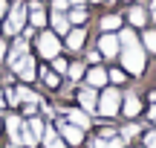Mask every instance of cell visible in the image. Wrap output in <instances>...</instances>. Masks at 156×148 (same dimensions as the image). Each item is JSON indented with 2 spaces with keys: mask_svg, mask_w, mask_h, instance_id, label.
Instances as JSON below:
<instances>
[{
  "mask_svg": "<svg viewBox=\"0 0 156 148\" xmlns=\"http://www.w3.org/2000/svg\"><path fill=\"white\" fill-rule=\"evenodd\" d=\"M151 116H153V119H156V108H153V110H151Z\"/></svg>",
  "mask_w": 156,
  "mask_h": 148,
  "instance_id": "obj_36",
  "label": "cell"
},
{
  "mask_svg": "<svg viewBox=\"0 0 156 148\" xmlns=\"http://www.w3.org/2000/svg\"><path fill=\"white\" fill-rule=\"evenodd\" d=\"M3 52H6V41H0V58H3Z\"/></svg>",
  "mask_w": 156,
  "mask_h": 148,
  "instance_id": "obj_32",
  "label": "cell"
},
{
  "mask_svg": "<svg viewBox=\"0 0 156 148\" xmlns=\"http://www.w3.org/2000/svg\"><path fill=\"white\" fill-rule=\"evenodd\" d=\"M26 128L32 131V137H35V139H41V137H44V131H46L41 119H32V122H26Z\"/></svg>",
  "mask_w": 156,
  "mask_h": 148,
  "instance_id": "obj_19",
  "label": "cell"
},
{
  "mask_svg": "<svg viewBox=\"0 0 156 148\" xmlns=\"http://www.w3.org/2000/svg\"><path fill=\"white\" fill-rule=\"evenodd\" d=\"M78 102H81L84 110H95V102H98V96H95V87H87V90L78 93Z\"/></svg>",
  "mask_w": 156,
  "mask_h": 148,
  "instance_id": "obj_8",
  "label": "cell"
},
{
  "mask_svg": "<svg viewBox=\"0 0 156 148\" xmlns=\"http://www.w3.org/2000/svg\"><path fill=\"white\" fill-rule=\"evenodd\" d=\"M6 9H9V6H6V0H0V20L6 17Z\"/></svg>",
  "mask_w": 156,
  "mask_h": 148,
  "instance_id": "obj_31",
  "label": "cell"
},
{
  "mask_svg": "<svg viewBox=\"0 0 156 148\" xmlns=\"http://www.w3.org/2000/svg\"><path fill=\"white\" fill-rule=\"evenodd\" d=\"M127 17H130V23H136V26H142V23H145V12H142L139 6H133Z\"/></svg>",
  "mask_w": 156,
  "mask_h": 148,
  "instance_id": "obj_20",
  "label": "cell"
},
{
  "mask_svg": "<svg viewBox=\"0 0 156 148\" xmlns=\"http://www.w3.org/2000/svg\"><path fill=\"white\" fill-rule=\"evenodd\" d=\"M67 119L73 122L78 128H90V116L84 113V110H67Z\"/></svg>",
  "mask_w": 156,
  "mask_h": 148,
  "instance_id": "obj_10",
  "label": "cell"
},
{
  "mask_svg": "<svg viewBox=\"0 0 156 148\" xmlns=\"http://www.w3.org/2000/svg\"><path fill=\"white\" fill-rule=\"evenodd\" d=\"M3 105H6V99H3V93H0V108H3Z\"/></svg>",
  "mask_w": 156,
  "mask_h": 148,
  "instance_id": "obj_34",
  "label": "cell"
},
{
  "mask_svg": "<svg viewBox=\"0 0 156 148\" xmlns=\"http://www.w3.org/2000/svg\"><path fill=\"white\" fill-rule=\"evenodd\" d=\"M0 122H3V119H0Z\"/></svg>",
  "mask_w": 156,
  "mask_h": 148,
  "instance_id": "obj_41",
  "label": "cell"
},
{
  "mask_svg": "<svg viewBox=\"0 0 156 148\" xmlns=\"http://www.w3.org/2000/svg\"><path fill=\"white\" fill-rule=\"evenodd\" d=\"M136 134H139V125H127L124 128V137H136Z\"/></svg>",
  "mask_w": 156,
  "mask_h": 148,
  "instance_id": "obj_28",
  "label": "cell"
},
{
  "mask_svg": "<svg viewBox=\"0 0 156 148\" xmlns=\"http://www.w3.org/2000/svg\"><path fill=\"white\" fill-rule=\"evenodd\" d=\"M122 61H124V70H130V73L139 76L142 70H145V52H142V46L124 50V52H122Z\"/></svg>",
  "mask_w": 156,
  "mask_h": 148,
  "instance_id": "obj_1",
  "label": "cell"
},
{
  "mask_svg": "<svg viewBox=\"0 0 156 148\" xmlns=\"http://www.w3.org/2000/svg\"><path fill=\"white\" fill-rule=\"evenodd\" d=\"M119 102H122V93L110 87V90L101 96V102L95 105V108H98V113H101V116H116V113H119Z\"/></svg>",
  "mask_w": 156,
  "mask_h": 148,
  "instance_id": "obj_2",
  "label": "cell"
},
{
  "mask_svg": "<svg viewBox=\"0 0 156 148\" xmlns=\"http://www.w3.org/2000/svg\"><path fill=\"white\" fill-rule=\"evenodd\" d=\"M95 148H122V139H104L101 137L98 142H95Z\"/></svg>",
  "mask_w": 156,
  "mask_h": 148,
  "instance_id": "obj_22",
  "label": "cell"
},
{
  "mask_svg": "<svg viewBox=\"0 0 156 148\" xmlns=\"http://www.w3.org/2000/svg\"><path fill=\"white\" fill-rule=\"evenodd\" d=\"M44 81H46V87H58V73H49V70H44Z\"/></svg>",
  "mask_w": 156,
  "mask_h": 148,
  "instance_id": "obj_23",
  "label": "cell"
},
{
  "mask_svg": "<svg viewBox=\"0 0 156 148\" xmlns=\"http://www.w3.org/2000/svg\"><path fill=\"white\" fill-rule=\"evenodd\" d=\"M107 79H113V84H122V81H124V73H122V70H113Z\"/></svg>",
  "mask_w": 156,
  "mask_h": 148,
  "instance_id": "obj_25",
  "label": "cell"
},
{
  "mask_svg": "<svg viewBox=\"0 0 156 148\" xmlns=\"http://www.w3.org/2000/svg\"><path fill=\"white\" fill-rule=\"evenodd\" d=\"M147 148H156V134H147Z\"/></svg>",
  "mask_w": 156,
  "mask_h": 148,
  "instance_id": "obj_30",
  "label": "cell"
},
{
  "mask_svg": "<svg viewBox=\"0 0 156 148\" xmlns=\"http://www.w3.org/2000/svg\"><path fill=\"white\" fill-rule=\"evenodd\" d=\"M52 26H55L58 32H69V17H64V12H55V17H52Z\"/></svg>",
  "mask_w": 156,
  "mask_h": 148,
  "instance_id": "obj_15",
  "label": "cell"
},
{
  "mask_svg": "<svg viewBox=\"0 0 156 148\" xmlns=\"http://www.w3.org/2000/svg\"><path fill=\"white\" fill-rule=\"evenodd\" d=\"M6 125H9V134H12V139H15V145L20 142V131H23V122L17 119V116H9V122H6Z\"/></svg>",
  "mask_w": 156,
  "mask_h": 148,
  "instance_id": "obj_12",
  "label": "cell"
},
{
  "mask_svg": "<svg viewBox=\"0 0 156 148\" xmlns=\"http://www.w3.org/2000/svg\"><path fill=\"white\" fill-rule=\"evenodd\" d=\"M23 20H26V6H15L9 20H6V35H15L17 29L23 26Z\"/></svg>",
  "mask_w": 156,
  "mask_h": 148,
  "instance_id": "obj_5",
  "label": "cell"
},
{
  "mask_svg": "<svg viewBox=\"0 0 156 148\" xmlns=\"http://www.w3.org/2000/svg\"><path fill=\"white\" fill-rule=\"evenodd\" d=\"M12 148H17V145H12Z\"/></svg>",
  "mask_w": 156,
  "mask_h": 148,
  "instance_id": "obj_39",
  "label": "cell"
},
{
  "mask_svg": "<svg viewBox=\"0 0 156 148\" xmlns=\"http://www.w3.org/2000/svg\"><path fill=\"white\" fill-rule=\"evenodd\" d=\"M15 93H17V102H26V105H35V102H38V96H35L29 87H17Z\"/></svg>",
  "mask_w": 156,
  "mask_h": 148,
  "instance_id": "obj_16",
  "label": "cell"
},
{
  "mask_svg": "<svg viewBox=\"0 0 156 148\" xmlns=\"http://www.w3.org/2000/svg\"><path fill=\"white\" fill-rule=\"evenodd\" d=\"M12 70L20 73L23 81H32L35 79V61H32V55H23V58H17V61H12Z\"/></svg>",
  "mask_w": 156,
  "mask_h": 148,
  "instance_id": "obj_4",
  "label": "cell"
},
{
  "mask_svg": "<svg viewBox=\"0 0 156 148\" xmlns=\"http://www.w3.org/2000/svg\"><path fill=\"white\" fill-rule=\"evenodd\" d=\"M52 6H55V12H67V0H52Z\"/></svg>",
  "mask_w": 156,
  "mask_h": 148,
  "instance_id": "obj_29",
  "label": "cell"
},
{
  "mask_svg": "<svg viewBox=\"0 0 156 148\" xmlns=\"http://www.w3.org/2000/svg\"><path fill=\"white\" fill-rule=\"evenodd\" d=\"M153 20H156V6H153Z\"/></svg>",
  "mask_w": 156,
  "mask_h": 148,
  "instance_id": "obj_37",
  "label": "cell"
},
{
  "mask_svg": "<svg viewBox=\"0 0 156 148\" xmlns=\"http://www.w3.org/2000/svg\"><path fill=\"white\" fill-rule=\"evenodd\" d=\"M151 99H153V102H156V90H153V93H151Z\"/></svg>",
  "mask_w": 156,
  "mask_h": 148,
  "instance_id": "obj_35",
  "label": "cell"
},
{
  "mask_svg": "<svg viewBox=\"0 0 156 148\" xmlns=\"http://www.w3.org/2000/svg\"><path fill=\"white\" fill-rule=\"evenodd\" d=\"M67 3H73V6H81V0H67Z\"/></svg>",
  "mask_w": 156,
  "mask_h": 148,
  "instance_id": "obj_33",
  "label": "cell"
},
{
  "mask_svg": "<svg viewBox=\"0 0 156 148\" xmlns=\"http://www.w3.org/2000/svg\"><path fill=\"white\" fill-rule=\"evenodd\" d=\"M55 73H67V61L64 58H55Z\"/></svg>",
  "mask_w": 156,
  "mask_h": 148,
  "instance_id": "obj_27",
  "label": "cell"
},
{
  "mask_svg": "<svg viewBox=\"0 0 156 148\" xmlns=\"http://www.w3.org/2000/svg\"><path fill=\"white\" fill-rule=\"evenodd\" d=\"M110 3H113V0H110Z\"/></svg>",
  "mask_w": 156,
  "mask_h": 148,
  "instance_id": "obj_40",
  "label": "cell"
},
{
  "mask_svg": "<svg viewBox=\"0 0 156 148\" xmlns=\"http://www.w3.org/2000/svg\"><path fill=\"white\" fill-rule=\"evenodd\" d=\"M139 110H142V102L136 96H127V99H124V113H127V116H136Z\"/></svg>",
  "mask_w": 156,
  "mask_h": 148,
  "instance_id": "obj_14",
  "label": "cell"
},
{
  "mask_svg": "<svg viewBox=\"0 0 156 148\" xmlns=\"http://www.w3.org/2000/svg\"><path fill=\"white\" fill-rule=\"evenodd\" d=\"M61 137H64V142L78 145V142H81V128H78V125H67V122H64V125H61Z\"/></svg>",
  "mask_w": 156,
  "mask_h": 148,
  "instance_id": "obj_7",
  "label": "cell"
},
{
  "mask_svg": "<svg viewBox=\"0 0 156 148\" xmlns=\"http://www.w3.org/2000/svg\"><path fill=\"white\" fill-rule=\"evenodd\" d=\"M122 26V20H119V15H107L104 20H101V29H119Z\"/></svg>",
  "mask_w": 156,
  "mask_h": 148,
  "instance_id": "obj_21",
  "label": "cell"
},
{
  "mask_svg": "<svg viewBox=\"0 0 156 148\" xmlns=\"http://www.w3.org/2000/svg\"><path fill=\"white\" fill-rule=\"evenodd\" d=\"M145 46L151 52H156V32H145Z\"/></svg>",
  "mask_w": 156,
  "mask_h": 148,
  "instance_id": "obj_24",
  "label": "cell"
},
{
  "mask_svg": "<svg viewBox=\"0 0 156 148\" xmlns=\"http://www.w3.org/2000/svg\"><path fill=\"white\" fill-rule=\"evenodd\" d=\"M81 73H84V64H73V67H69V76H73V79H81Z\"/></svg>",
  "mask_w": 156,
  "mask_h": 148,
  "instance_id": "obj_26",
  "label": "cell"
},
{
  "mask_svg": "<svg viewBox=\"0 0 156 148\" xmlns=\"http://www.w3.org/2000/svg\"><path fill=\"white\" fill-rule=\"evenodd\" d=\"M81 44H84V29H73V32L67 35V46L69 50H78Z\"/></svg>",
  "mask_w": 156,
  "mask_h": 148,
  "instance_id": "obj_13",
  "label": "cell"
},
{
  "mask_svg": "<svg viewBox=\"0 0 156 148\" xmlns=\"http://www.w3.org/2000/svg\"><path fill=\"white\" fill-rule=\"evenodd\" d=\"M29 9H32V26H44V23H46V15L41 12V6H38V3H32Z\"/></svg>",
  "mask_w": 156,
  "mask_h": 148,
  "instance_id": "obj_18",
  "label": "cell"
},
{
  "mask_svg": "<svg viewBox=\"0 0 156 148\" xmlns=\"http://www.w3.org/2000/svg\"><path fill=\"white\" fill-rule=\"evenodd\" d=\"M119 50H122V46H119V38H116V35H104V38H101L98 41V52H101V55H119Z\"/></svg>",
  "mask_w": 156,
  "mask_h": 148,
  "instance_id": "obj_6",
  "label": "cell"
},
{
  "mask_svg": "<svg viewBox=\"0 0 156 148\" xmlns=\"http://www.w3.org/2000/svg\"><path fill=\"white\" fill-rule=\"evenodd\" d=\"M69 23H84L87 20V9H84V6H73V12H69Z\"/></svg>",
  "mask_w": 156,
  "mask_h": 148,
  "instance_id": "obj_17",
  "label": "cell"
},
{
  "mask_svg": "<svg viewBox=\"0 0 156 148\" xmlns=\"http://www.w3.org/2000/svg\"><path fill=\"white\" fill-rule=\"evenodd\" d=\"M119 46H124V50H133V46H139V41H136V35L130 32V29H122V35H119Z\"/></svg>",
  "mask_w": 156,
  "mask_h": 148,
  "instance_id": "obj_11",
  "label": "cell"
},
{
  "mask_svg": "<svg viewBox=\"0 0 156 148\" xmlns=\"http://www.w3.org/2000/svg\"><path fill=\"white\" fill-rule=\"evenodd\" d=\"M93 3H98V0H93Z\"/></svg>",
  "mask_w": 156,
  "mask_h": 148,
  "instance_id": "obj_38",
  "label": "cell"
},
{
  "mask_svg": "<svg viewBox=\"0 0 156 148\" xmlns=\"http://www.w3.org/2000/svg\"><path fill=\"white\" fill-rule=\"evenodd\" d=\"M38 50H41V55H44V58H55L58 50H61V44H58V38L52 32H44L38 38Z\"/></svg>",
  "mask_w": 156,
  "mask_h": 148,
  "instance_id": "obj_3",
  "label": "cell"
},
{
  "mask_svg": "<svg viewBox=\"0 0 156 148\" xmlns=\"http://www.w3.org/2000/svg\"><path fill=\"white\" fill-rule=\"evenodd\" d=\"M104 81H107V73H104V70L93 67V70L87 73V87H101Z\"/></svg>",
  "mask_w": 156,
  "mask_h": 148,
  "instance_id": "obj_9",
  "label": "cell"
}]
</instances>
